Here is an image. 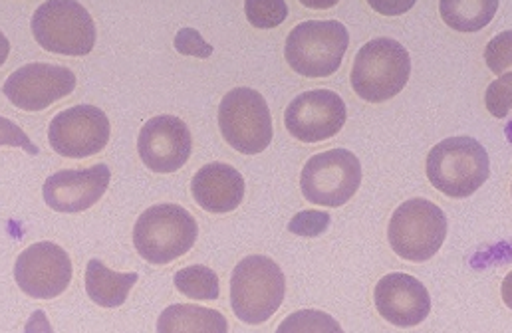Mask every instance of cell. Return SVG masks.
Returning a JSON list of instances; mask_svg holds the SVG:
<instances>
[{"mask_svg":"<svg viewBox=\"0 0 512 333\" xmlns=\"http://www.w3.org/2000/svg\"><path fill=\"white\" fill-rule=\"evenodd\" d=\"M199 236L197 221L179 205L149 207L133 228L139 256L151 264H169L187 254Z\"/></svg>","mask_w":512,"mask_h":333,"instance_id":"5b68a950","label":"cell"},{"mask_svg":"<svg viewBox=\"0 0 512 333\" xmlns=\"http://www.w3.org/2000/svg\"><path fill=\"white\" fill-rule=\"evenodd\" d=\"M137 151L153 173H175L191 157L193 137L187 123L175 115H157L139 131Z\"/></svg>","mask_w":512,"mask_h":333,"instance_id":"5bb4252c","label":"cell"},{"mask_svg":"<svg viewBox=\"0 0 512 333\" xmlns=\"http://www.w3.org/2000/svg\"><path fill=\"white\" fill-rule=\"evenodd\" d=\"M110 167L66 169L50 175L42 187L46 205L56 213H82L94 207L110 187Z\"/></svg>","mask_w":512,"mask_h":333,"instance_id":"9a60e30c","label":"cell"},{"mask_svg":"<svg viewBox=\"0 0 512 333\" xmlns=\"http://www.w3.org/2000/svg\"><path fill=\"white\" fill-rule=\"evenodd\" d=\"M8 54H10V42H8V38L0 32V66L6 62Z\"/></svg>","mask_w":512,"mask_h":333,"instance_id":"f546056e","label":"cell"},{"mask_svg":"<svg viewBox=\"0 0 512 333\" xmlns=\"http://www.w3.org/2000/svg\"><path fill=\"white\" fill-rule=\"evenodd\" d=\"M175 288L191 300H217L221 294L219 276L201 264L181 268L175 274Z\"/></svg>","mask_w":512,"mask_h":333,"instance_id":"44dd1931","label":"cell"},{"mask_svg":"<svg viewBox=\"0 0 512 333\" xmlns=\"http://www.w3.org/2000/svg\"><path fill=\"white\" fill-rule=\"evenodd\" d=\"M36 42L52 54L88 56L96 46V24L76 0H48L32 16Z\"/></svg>","mask_w":512,"mask_h":333,"instance_id":"8992f818","label":"cell"},{"mask_svg":"<svg viewBox=\"0 0 512 333\" xmlns=\"http://www.w3.org/2000/svg\"><path fill=\"white\" fill-rule=\"evenodd\" d=\"M489 175V153L473 137H447L429 151V183L451 199L475 195L487 183Z\"/></svg>","mask_w":512,"mask_h":333,"instance_id":"6da1fadb","label":"cell"},{"mask_svg":"<svg viewBox=\"0 0 512 333\" xmlns=\"http://www.w3.org/2000/svg\"><path fill=\"white\" fill-rule=\"evenodd\" d=\"M348 117L344 100L332 90L296 96L284 113L286 129L302 143H320L340 133Z\"/></svg>","mask_w":512,"mask_h":333,"instance_id":"4fadbf2b","label":"cell"},{"mask_svg":"<svg viewBox=\"0 0 512 333\" xmlns=\"http://www.w3.org/2000/svg\"><path fill=\"white\" fill-rule=\"evenodd\" d=\"M276 333H344L342 326L326 312L300 310L290 314Z\"/></svg>","mask_w":512,"mask_h":333,"instance_id":"7402d4cb","label":"cell"},{"mask_svg":"<svg viewBox=\"0 0 512 333\" xmlns=\"http://www.w3.org/2000/svg\"><path fill=\"white\" fill-rule=\"evenodd\" d=\"M0 145H10V147H20L28 155H38L40 149L30 141V137L24 133L22 127H18L14 121L0 117Z\"/></svg>","mask_w":512,"mask_h":333,"instance_id":"83f0119b","label":"cell"},{"mask_svg":"<svg viewBox=\"0 0 512 333\" xmlns=\"http://www.w3.org/2000/svg\"><path fill=\"white\" fill-rule=\"evenodd\" d=\"M511 86L512 74L509 72L487 88L485 104H487V110L491 111L495 117L503 119L511 113Z\"/></svg>","mask_w":512,"mask_h":333,"instance_id":"d4e9b609","label":"cell"},{"mask_svg":"<svg viewBox=\"0 0 512 333\" xmlns=\"http://www.w3.org/2000/svg\"><path fill=\"white\" fill-rule=\"evenodd\" d=\"M14 280L30 298L52 300L70 286L72 260L62 246L36 242L16 258Z\"/></svg>","mask_w":512,"mask_h":333,"instance_id":"8fae6325","label":"cell"},{"mask_svg":"<svg viewBox=\"0 0 512 333\" xmlns=\"http://www.w3.org/2000/svg\"><path fill=\"white\" fill-rule=\"evenodd\" d=\"M284 294V272L266 256H247L233 270L231 306L235 316L249 326L268 322L282 306Z\"/></svg>","mask_w":512,"mask_h":333,"instance_id":"3957f363","label":"cell"},{"mask_svg":"<svg viewBox=\"0 0 512 333\" xmlns=\"http://www.w3.org/2000/svg\"><path fill=\"white\" fill-rule=\"evenodd\" d=\"M330 215L322 213V211H302L298 213L290 224L288 230L292 234H298L302 238H316L320 234H324L330 226Z\"/></svg>","mask_w":512,"mask_h":333,"instance_id":"cb8c5ba5","label":"cell"},{"mask_svg":"<svg viewBox=\"0 0 512 333\" xmlns=\"http://www.w3.org/2000/svg\"><path fill=\"white\" fill-rule=\"evenodd\" d=\"M445 24L457 32L485 28L499 10L497 0H443L439 4Z\"/></svg>","mask_w":512,"mask_h":333,"instance_id":"ffe728a7","label":"cell"},{"mask_svg":"<svg viewBox=\"0 0 512 333\" xmlns=\"http://www.w3.org/2000/svg\"><path fill=\"white\" fill-rule=\"evenodd\" d=\"M511 42L512 32H501L497 38H493L485 50V60L487 66L495 72V74H503L507 70H511Z\"/></svg>","mask_w":512,"mask_h":333,"instance_id":"484cf974","label":"cell"},{"mask_svg":"<svg viewBox=\"0 0 512 333\" xmlns=\"http://www.w3.org/2000/svg\"><path fill=\"white\" fill-rule=\"evenodd\" d=\"M374 302L385 322L397 328H415L429 318V290L413 276L395 272L384 276L374 292Z\"/></svg>","mask_w":512,"mask_h":333,"instance_id":"2e32d148","label":"cell"},{"mask_svg":"<svg viewBox=\"0 0 512 333\" xmlns=\"http://www.w3.org/2000/svg\"><path fill=\"white\" fill-rule=\"evenodd\" d=\"M191 191L201 209L207 213L225 215L233 213L243 203L245 179L227 163H209L195 173Z\"/></svg>","mask_w":512,"mask_h":333,"instance_id":"e0dca14e","label":"cell"},{"mask_svg":"<svg viewBox=\"0 0 512 333\" xmlns=\"http://www.w3.org/2000/svg\"><path fill=\"white\" fill-rule=\"evenodd\" d=\"M245 12L255 28H276L288 16V4L284 0H247Z\"/></svg>","mask_w":512,"mask_h":333,"instance_id":"603a6c76","label":"cell"},{"mask_svg":"<svg viewBox=\"0 0 512 333\" xmlns=\"http://www.w3.org/2000/svg\"><path fill=\"white\" fill-rule=\"evenodd\" d=\"M24 333H52V328H50V324H48V320H46L42 310L32 314V318H30Z\"/></svg>","mask_w":512,"mask_h":333,"instance_id":"f1b7e54d","label":"cell"},{"mask_svg":"<svg viewBox=\"0 0 512 333\" xmlns=\"http://www.w3.org/2000/svg\"><path fill=\"white\" fill-rule=\"evenodd\" d=\"M409 52L393 38H376L360 48L352 68L354 92L370 102L382 104L395 98L409 82Z\"/></svg>","mask_w":512,"mask_h":333,"instance_id":"277c9868","label":"cell"},{"mask_svg":"<svg viewBox=\"0 0 512 333\" xmlns=\"http://www.w3.org/2000/svg\"><path fill=\"white\" fill-rule=\"evenodd\" d=\"M110 119L96 106H74L54 115L48 127L50 147L70 159H86L106 149L110 141Z\"/></svg>","mask_w":512,"mask_h":333,"instance_id":"30bf717a","label":"cell"},{"mask_svg":"<svg viewBox=\"0 0 512 333\" xmlns=\"http://www.w3.org/2000/svg\"><path fill=\"white\" fill-rule=\"evenodd\" d=\"M387 238L399 258L425 262L439 252L447 238V217L427 199L405 201L389 221Z\"/></svg>","mask_w":512,"mask_h":333,"instance_id":"52a82bcc","label":"cell"},{"mask_svg":"<svg viewBox=\"0 0 512 333\" xmlns=\"http://www.w3.org/2000/svg\"><path fill=\"white\" fill-rule=\"evenodd\" d=\"M76 88V74L54 64H26L12 72L2 92L8 102L24 111H42L70 96Z\"/></svg>","mask_w":512,"mask_h":333,"instance_id":"7c38bea8","label":"cell"},{"mask_svg":"<svg viewBox=\"0 0 512 333\" xmlns=\"http://www.w3.org/2000/svg\"><path fill=\"white\" fill-rule=\"evenodd\" d=\"M219 127L225 141L245 155L266 151L274 133L268 104L253 88H235L223 98Z\"/></svg>","mask_w":512,"mask_h":333,"instance_id":"9c48e42d","label":"cell"},{"mask_svg":"<svg viewBox=\"0 0 512 333\" xmlns=\"http://www.w3.org/2000/svg\"><path fill=\"white\" fill-rule=\"evenodd\" d=\"M362 185V163L348 149H332L308 159L300 189L306 201L320 207L346 205Z\"/></svg>","mask_w":512,"mask_h":333,"instance_id":"ba28073f","label":"cell"},{"mask_svg":"<svg viewBox=\"0 0 512 333\" xmlns=\"http://www.w3.org/2000/svg\"><path fill=\"white\" fill-rule=\"evenodd\" d=\"M157 333H229L227 318L211 308L173 304L157 320Z\"/></svg>","mask_w":512,"mask_h":333,"instance_id":"ac0fdd59","label":"cell"},{"mask_svg":"<svg viewBox=\"0 0 512 333\" xmlns=\"http://www.w3.org/2000/svg\"><path fill=\"white\" fill-rule=\"evenodd\" d=\"M350 46V32L338 20H306L288 34L284 56L304 78H328L338 72Z\"/></svg>","mask_w":512,"mask_h":333,"instance_id":"7a4b0ae2","label":"cell"},{"mask_svg":"<svg viewBox=\"0 0 512 333\" xmlns=\"http://www.w3.org/2000/svg\"><path fill=\"white\" fill-rule=\"evenodd\" d=\"M175 50L183 56H195L207 60L213 54V46L203 40L195 28H181L175 36Z\"/></svg>","mask_w":512,"mask_h":333,"instance_id":"4316f807","label":"cell"},{"mask_svg":"<svg viewBox=\"0 0 512 333\" xmlns=\"http://www.w3.org/2000/svg\"><path fill=\"white\" fill-rule=\"evenodd\" d=\"M137 280L139 276L135 272H129V274L114 272L98 258L90 260L86 268V292L90 300L102 308L124 306Z\"/></svg>","mask_w":512,"mask_h":333,"instance_id":"d6986e66","label":"cell"}]
</instances>
